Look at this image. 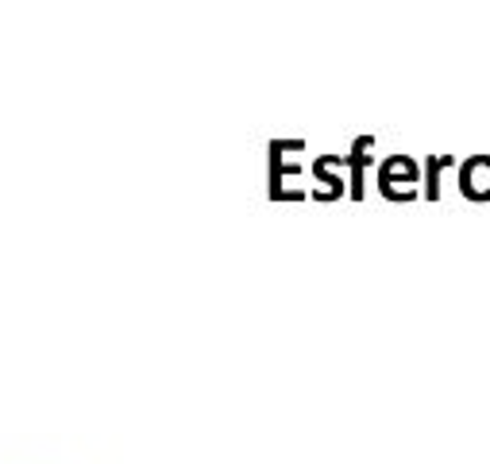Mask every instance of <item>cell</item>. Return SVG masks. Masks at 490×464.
Here are the masks:
<instances>
[{"mask_svg":"<svg viewBox=\"0 0 490 464\" xmlns=\"http://www.w3.org/2000/svg\"><path fill=\"white\" fill-rule=\"evenodd\" d=\"M460 186L463 194L475 197V202H486L490 197V155H475L460 167Z\"/></svg>","mask_w":490,"mask_h":464,"instance_id":"obj_2","label":"cell"},{"mask_svg":"<svg viewBox=\"0 0 490 464\" xmlns=\"http://www.w3.org/2000/svg\"><path fill=\"white\" fill-rule=\"evenodd\" d=\"M379 190L387 197H413L417 194V162L410 155H390L379 167Z\"/></svg>","mask_w":490,"mask_h":464,"instance_id":"obj_1","label":"cell"}]
</instances>
